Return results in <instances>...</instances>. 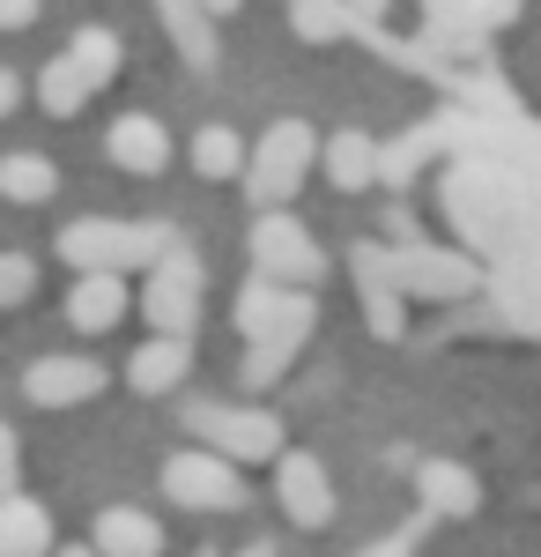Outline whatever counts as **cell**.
Listing matches in <instances>:
<instances>
[{
	"label": "cell",
	"mask_w": 541,
	"mask_h": 557,
	"mask_svg": "<svg viewBox=\"0 0 541 557\" xmlns=\"http://www.w3.org/2000/svg\"><path fill=\"white\" fill-rule=\"evenodd\" d=\"M45 557H97V550H89V543H67V550L52 543V550H45Z\"/></svg>",
	"instance_id": "cell-35"
},
{
	"label": "cell",
	"mask_w": 541,
	"mask_h": 557,
	"mask_svg": "<svg viewBox=\"0 0 541 557\" xmlns=\"http://www.w3.org/2000/svg\"><path fill=\"white\" fill-rule=\"evenodd\" d=\"M45 550H52V513L38 498L8 491L0 498V557H45Z\"/></svg>",
	"instance_id": "cell-18"
},
{
	"label": "cell",
	"mask_w": 541,
	"mask_h": 557,
	"mask_svg": "<svg viewBox=\"0 0 541 557\" xmlns=\"http://www.w3.org/2000/svg\"><path fill=\"white\" fill-rule=\"evenodd\" d=\"M275 491H282V513H290L297 528H327L334 520V483H327V461H319V454L282 446V454H275Z\"/></svg>",
	"instance_id": "cell-9"
},
{
	"label": "cell",
	"mask_w": 541,
	"mask_h": 557,
	"mask_svg": "<svg viewBox=\"0 0 541 557\" xmlns=\"http://www.w3.org/2000/svg\"><path fill=\"white\" fill-rule=\"evenodd\" d=\"M238 164H246V141L230 127H201L193 134V172L201 178H238Z\"/></svg>",
	"instance_id": "cell-24"
},
{
	"label": "cell",
	"mask_w": 541,
	"mask_h": 557,
	"mask_svg": "<svg viewBox=\"0 0 541 557\" xmlns=\"http://www.w3.org/2000/svg\"><path fill=\"white\" fill-rule=\"evenodd\" d=\"M186 431H193V446H215L223 461H275L290 438H282V417H267V409H238V401H201V409H186Z\"/></svg>",
	"instance_id": "cell-3"
},
{
	"label": "cell",
	"mask_w": 541,
	"mask_h": 557,
	"mask_svg": "<svg viewBox=\"0 0 541 557\" xmlns=\"http://www.w3.org/2000/svg\"><path fill=\"white\" fill-rule=\"evenodd\" d=\"M15 104H23V75L0 67V120H15Z\"/></svg>",
	"instance_id": "cell-32"
},
{
	"label": "cell",
	"mask_w": 541,
	"mask_h": 557,
	"mask_svg": "<svg viewBox=\"0 0 541 557\" xmlns=\"http://www.w3.org/2000/svg\"><path fill=\"white\" fill-rule=\"evenodd\" d=\"M38 283V260L30 253H0V305H23Z\"/></svg>",
	"instance_id": "cell-28"
},
{
	"label": "cell",
	"mask_w": 541,
	"mask_h": 557,
	"mask_svg": "<svg viewBox=\"0 0 541 557\" xmlns=\"http://www.w3.org/2000/svg\"><path fill=\"white\" fill-rule=\"evenodd\" d=\"M134 305L149 312L156 335H193V327H201V260L171 238L164 253L149 260V283H141V298H134Z\"/></svg>",
	"instance_id": "cell-6"
},
{
	"label": "cell",
	"mask_w": 541,
	"mask_h": 557,
	"mask_svg": "<svg viewBox=\"0 0 541 557\" xmlns=\"http://www.w3.org/2000/svg\"><path fill=\"white\" fill-rule=\"evenodd\" d=\"M341 8H349V15H356V23H364V15H378V8H386V0H341Z\"/></svg>",
	"instance_id": "cell-33"
},
{
	"label": "cell",
	"mask_w": 541,
	"mask_h": 557,
	"mask_svg": "<svg viewBox=\"0 0 541 557\" xmlns=\"http://www.w3.org/2000/svg\"><path fill=\"white\" fill-rule=\"evenodd\" d=\"M89 550L97 557H164V528L141 506H104L97 528H89Z\"/></svg>",
	"instance_id": "cell-17"
},
{
	"label": "cell",
	"mask_w": 541,
	"mask_h": 557,
	"mask_svg": "<svg viewBox=\"0 0 541 557\" xmlns=\"http://www.w3.org/2000/svg\"><path fill=\"white\" fill-rule=\"evenodd\" d=\"M290 23H297V38H312V45H334L356 30V15L341 0H290Z\"/></svg>",
	"instance_id": "cell-23"
},
{
	"label": "cell",
	"mask_w": 541,
	"mask_h": 557,
	"mask_svg": "<svg viewBox=\"0 0 541 557\" xmlns=\"http://www.w3.org/2000/svg\"><path fill=\"white\" fill-rule=\"evenodd\" d=\"M238 335L246 343H282V349H304L312 343V327H319V305L312 290H290V283H267V275H252L246 290H238Z\"/></svg>",
	"instance_id": "cell-4"
},
{
	"label": "cell",
	"mask_w": 541,
	"mask_h": 557,
	"mask_svg": "<svg viewBox=\"0 0 541 557\" xmlns=\"http://www.w3.org/2000/svg\"><path fill=\"white\" fill-rule=\"evenodd\" d=\"M252 275H267V283H290V290H319V275H327V253H319V238L282 209H260L252 223Z\"/></svg>",
	"instance_id": "cell-5"
},
{
	"label": "cell",
	"mask_w": 541,
	"mask_h": 557,
	"mask_svg": "<svg viewBox=\"0 0 541 557\" xmlns=\"http://www.w3.org/2000/svg\"><path fill=\"white\" fill-rule=\"evenodd\" d=\"M23 483V438H15V424H0V498Z\"/></svg>",
	"instance_id": "cell-29"
},
{
	"label": "cell",
	"mask_w": 541,
	"mask_h": 557,
	"mask_svg": "<svg viewBox=\"0 0 541 557\" xmlns=\"http://www.w3.org/2000/svg\"><path fill=\"white\" fill-rule=\"evenodd\" d=\"M23 394L38 401V409H75V401H97L104 394V364L97 357H38L30 372H23Z\"/></svg>",
	"instance_id": "cell-11"
},
{
	"label": "cell",
	"mask_w": 541,
	"mask_h": 557,
	"mask_svg": "<svg viewBox=\"0 0 541 557\" xmlns=\"http://www.w3.org/2000/svg\"><path fill=\"white\" fill-rule=\"evenodd\" d=\"M60 194V172L45 164V157H0V201H23V209H38Z\"/></svg>",
	"instance_id": "cell-20"
},
{
	"label": "cell",
	"mask_w": 541,
	"mask_h": 557,
	"mask_svg": "<svg viewBox=\"0 0 541 557\" xmlns=\"http://www.w3.org/2000/svg\"><path fill=\"white\" fill-rule=\"evenodd\" d=\"M193 557H215V550H193Z\"/></svg>",
	"instance_id": "cell-37"
},
{
	"label": "cell",
	"mask_w": 541,
	"mask_h": 557,
	"mask_svg": "<svg viewBox=\"0 0 541 557\" xmlns=\"http://www.w3.org/2000/svg\"><path fill=\"white\" fill-rule=\"evenodd\" d=\"M393 283H401V298H475V283H482V268L467 253H445V246H393Z\"/></svg>",
	"instance_id": "cell-8"
},
{
	"label": "cell",
	"mask_w": 541,
	"mask_h": 557,
	"mask_svg": "<svg viewBox=\"0 0 541 557\" xmlns=\"http://www.w3.org/2000/svg\"><path fill=\"white\" fill-rule=\"evenodd\" d=\"M327 178L341 186V194H364L378 178V149H372V134H356V127H341L327 141Z\"/></svg>",
	"instance_id": "cell-19"
},
{
	"label": "cell",
	"mask_w": 541,
	"mask_h": 557,
	"mask_svg": "<svg viewBox=\"0 0 541 557\" xmlns=\"http://www.w3.org/2000/svg\"><path fill=\"white\" fill-rule=\"evenodd\" d=\"M201 8H209V15H230V8H238V0H201Z\"/></svg>",
	"instance_id": "cell-36"
},
{
	"label": "cell",
	"mask_w": 541,
	"mask_h": 557,
	"mask_svg": "<svg viewBox=\"0 0 541 557\" xmlns=\"http://www.w3.org/2000/svg\"><path fill=\"white\" fill-rule=\"evenodd\" d=\"M186 372H193V335H149L126 364V386L134 394H178Z\"/></svg>",
	"instance_id": "cell-14"
},
{
	"label": "cell",
	"mask_w": 541,
	"mask_h": 557,
	"mask_svg": "<svg viewBox=\"0 0 541 557\" xmlns=\"http://www.w3.org/2000/svg\"><path fill=\"white\" fill-rule=\"evenodd\" d=\"M416 543H423V513L408 520V528H393V535H378L364 557H416Z\"/></svg>",
	"instance_id": "cell-30"
},
{
	"label": "cell",
	"mask_w": 541,
	"mask_h": 557,
	"mask_svg": "<svg viewBox=\"0 0 541 557\" xmlns=\"http://www.w3.org/2000/svg\"><path fill=\"white\" fill-rule=\"evenodd\" d=\"M104 149H112V164H119V172H134V178H149V172H164V164H171V134H164V120H149V112L112 120Z\"/></svg>",
	"instance_id": "cell-16"
},
{
	"label": "cell",
	"mask_w": 541,
	"mask_h": 557,
	"mask_svg": "<svg viewBox=\"0 0 541 557\" xmlns=\"http://www.w3.org/2000/svg\"><path fill=\"white\" fill-rule=\"evenodd\" d=\"M164 498L186 513H238L246 506V475L238 461H223L215 446H186L164 461Z\"/></svg>",
	"instance_id": "cell-7"
},
{
	"label": "cell",
	"mask_w": 541,
	"mask_h": 557,
	"mask_svg": "<svg viewBox=\"0 0 541 557\" xmlns=\"http://www.w3.org/2000/svg\"><path fill=\"white\" fill-rule=\"evenodd\" d=\"M164 23L193 67H215V30H209V15H201V0H164Z\"/></svg>",
	"instance_id": "cell-22"
},
{
	"label": "cell",
	"mask_w": 541,
	"mask_h": 557,
	"mask_svg": "<svg viewBox=\"0 0 541 557\" xmlns=\"http://www.w3.org/2000/svg\"><path fill=\"white\" fill-rule=\"evenodd\" d=\"M60 60H67V67H75L89 89H104L112 75H119V38H112V30H75Z\"/></svg>",
	"instance_id": "cell-21"
},
{
	"label": "cell",
	"mask_w": 541,
	"mask_h": 557,
	"mask_svg": "<svg viewBox=\"0 0 541 557\" xmlns=\"http://www.w3.org/2000/svg\"><path fill=\"white\" fill-rule=\"evenodd\" d=\"M38 97H45V112H52V120H75V112H83L97 89H89L83 75L67 67V60H52V67H45V83H38Z\"/></svg>",
	"instance_id": "cell-25"
},
{
	"label": "cell",
	"mask_w": 541,
	"mask_h": 557,
	"mask_svg": "<svg viewBox=\"0 0 541 557\" xmlns=\"http://www.w3.org/2000/svg\"><path fill=\"white\" fill-rule=\"evenodd\" d=\"M126 305H134L126 275H112V268H83L75 290H67V327H75V335H112V327L126 320Z\"/></svg>",
	"instance_id": "cell-12"
},
{
	"label": "cell",
	"mask_w": 541,
	"mask_h": 557,
	"mask_svg": "<svg viewBox=\"0 0 541 557\" xmlns=\"http://www.w3.org/2000/svg\"><path fill=\"white\" fill-rule=\"evenodd\" d=\"M246 194H252V209H282L297 186L312 178V127L304 120H275V127L260 134L246 149Z\"/></svg>",
	"instance_id": "cell-2"
},
{
	"label": "cell",
	"mask_w": 541,
	"mask_h": 557,
	"mask_svg": "<svg viewBox=\"0 0 541 557\" xmlns=\"http://www.w3.org/2000/svg\"><path fill=\"white\" fill-rule=\"evenodd\" d=\"M290 357H297V349H282V343H252L246 349V386H252V394H260V386H275L282 372H290Z\"/></svg>",
	"instance_id": "cell-27"
},
{
	"label": "cell",
	"mask_w": 541,
	"mask_h": 557,
	"mask_svg": "<svg viewBox=\"0 0 541 557\" xmlns=\"http://www.w3.org/2000/svg\"><path fill=\"white\" fill-rule=\"evenodd\" d=\"M349 268H356V290H364V320H372V335L401 343V327H408V298H401V283H393V253L364 238Z\"/></svg>",
	"instance_id": "cell-10"
},
{
	"label": "cell",
	"mask_w": 541,
	"mask_h": 557,
	"mask_svg": "<svg viewBox=\"0 0 541 557\" xmlns=\"http://www.w3.org/2000/svg\"><path fill=\"white\" fill-rule=\"evenodd\" d=\"M438 141H445L438 127H416L408 141H401V149H386V157H378V178H393V186H408L423 157H438Z\"/></svg>",
	"instance_id": "cell-26"
},
{
	"label": "cell",
	"mask_w": 541,
	"mask_h": 557,
	"mask_svg": "<svg viewBox=\"0 0 541 557\" xmlns=\"http://www.w3.org/2000/svg\"><path fill=\"white\" fill-rule=\"evenodd\" d=\"M38 23V0H0V30H30Z\"/></svg>",
	"instance_id": "cell-31"
},
{
	"label": "cell",
	"mask_w": 541,
	"mask_h": 557,
	"mask_svg": "<svg viewBox=\"0 0 541 557\" xmlns=\"http://www.w3.org/2000/svg\"><path fill=\"white\" fill-rule=\"evenodd\" d=\"M423 15H430V38L475 45L482 30H504V23H519V0H423Z\"/></svg>",
	"instance_id": "cell-13"
},
{
	"label": "cell",
	"mask_w": 541,
	"mask_h": 557,
	"mask_svg": "<svg viewBox=\"0 0 541 557\" xmlns=\"http://www.w3.org/2000/svg\"><path fill=\"white\" fill-rule=\"evenodd\" d=\"M171 223H112V215H83V223H67L60 231V260L83 275V268H112V275H126V268H149V260L164 253Z\"/></svg>",
	"instance_id": "cell-1"
},
{
	"label": "cell",
	"mask_w": 541,
	"mask_h": 557,
	"mask_svg": "<svg viewBox=\"0 0 541 557\" xmlns=\"http://www.w3.org/2000/svg\"><path fill=\"white\" fill-rule=\"evenodd\" d=\"M238 557H275V543H267V535H252V543H246Z\"/></svg>",
	"instance_id": "cell-34"
},
{
	"label": "cell",
	"mask_w": 541,
	"mask_h": 557,
	"mask_svg": "<svg viewBox=\"0 0 541 557\" xmlns=\"http://www.w3.org/2000/svg\"><path fill=\"white\" fill-rule=\"evenodd\" d=\"M416 506H423V520H467L482 506V483L460 469V461H423L416 469Z\"/></svg>",
	"instance_id": "cell-15"
}]
</instances>
